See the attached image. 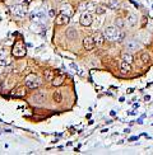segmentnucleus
Returning a JSON list of instances; mask_svg holds the SVG:
<instances>
[{"mask_svg":"<svg viewBox=\"0 0 153 155\" xmlns=\"http://www.w3.org/2000/svg\"><path fill=\"white\" fill-rule=\"evenodd\" d=\"M26 85L29 89L40 88V86L42 85V79L38 78L37 75H35V74H29V75L26 78Z\"/></svg>","mask_w":153,"mask_h":155,"instance_id":"f257e3e1","label":"nucleus"},{"mask_svg":"<svg viewBox=\"0 0 153 155\" xmlns=\"http://www.w3.org/2000/svg\"><path fill=\"white\" fill-rule=\"evenodd\" d=\"M12 11H13V14L17 15V17H24L27 13V9L22 4H15L14 7L12 8Z\"/></svg>","mask_w":153,"mask_h":155,"instance_id":"0eeeda50","label":"nucleus"},{"mask_svg":"<svg viewBox=\"0 0 153 155\" xmlns=\"http://www.w3.org/2000/svg\"><path fill=\"white\" fill-rule=\"evenodd\" d=\"M55 2H56V3H63L64 0H55Z\"/></svg>","mask_w":153,"mask_h":155,"instance_id":"c85d7f7f","label":"nucleus"},{"mask_svg":"<svg viewBox=\"0 0 153 155\" xmlns=\"http://www.w3.org/2000/svg\"><path fill=\"white\" fill-rule=\"evenodd\" d=\"M140 60H142V63L143 64H148L149 61H151V56L147 52H143L142 53V56H140Z\"/></svg>","mask_w":153,"mask_h":155,"instance_id":"aec40b11","label":"nucleus"},{"mask_svg":"<svg viewBox=\"0 0 153 155\" xmlns=\"http://www.w3.org/2000/svg\"><path fill=\"white\" fill-rule=\"evenodd\" d=\"M60 11L61 13H64V14H66V15H69V17H72V14H73V10H72V7L69 4H64L63 7H61V9H60Z\"/></svg>","mask_w":153,"mask_h":155,"instance_id":"2eb2a0df","label":"nucleus"},{"mask_svg":"<svg viewBox=\"0 0 153 155\" xmlns=\"http://www.w3.org/2000/svg\"><path fill=\"white\" fill-rule=\"evenodd\" d=\"M8 55V50L7 47H0V59H5Z\"/></svg>","mask_w":153,"mask_h":155,"instance_id":"4be33fe9","label":"nucleus"},{"mask_svg":"<svg viewBox=\"0 0 153 155\" xmlns=\"http://www.w3.org/2000/svg\"><path fill=\"white\" fill-rule=\"evenodd\" d=\"M140 47V42L135 38H133V40H129L126 43H125V48L128 50L129 52H133V51H137V50Z\"/></svg>","mask_w":153,"mask_h":155,"instance_id":"423d86ee","label":"nucleus"},{"mask_svg":"<svg viewBox=\"0 0 153 155\" xmlns=\"http://www.w3.org/2000/svg\"><path fill=\"white\" fill-rule=\"evenodd\" d=\"M52 98H54V102L55 103H61V102H63V95H61V92L60 90H55Z\"/></svg>","mask_w":153,"mask_h":155,"instance_id":"a211bd4d","label":"nucleus"},{"mask_svg":"<svg viewBox=\"0 0 153 155\" xmlns=\"http://www.w3.org/2000/svg\"><path fill=\"white\" fill-rule=\"evenodd\" d=\"M93 40L96 42V45L101 46L103 43V41H105V36H103V33H101V32H96L95 36H93Z\"/></svg>","mask_w":153,"mask_h":155,"instance_id":"9d476101","label":"nucleus"},{"mask_svg":"<svg viewBox=\"0 0 153 155\" xmlns=\"http://www.w3.org/2000/svg\"><path fill=\"white\" fill-rule=\"evenodd\" d=\"M31 31L32 32H36V33H40V29H41V27L38 26V24H31Z\"/></svg>","mask_w":153,"mask_h":155,"instance_id":"5701e85b","label":"nucleus"},{"mask_svg":"<svg viewBox=\"0 0 153 155\" xmlns=\"http://www.w3.org/2000/svg\"><path fill=\"white\" fill-rule=\"evenodd\" d=\"M13 55L15 57H23V56H26V52H27V50H26V46H24V43L22 41H17L14 43V46H13Z\"/></svg>","mask_w":153,"mask_h":155,"instance_id":"f03ea898","label":"nucleus"},{"mask_svg":"<svg viewBox=\"0 0 153 155\" xmlns=\"http://www.w3.org/2000/svg\"><path fill=\"white\" fill-rule=\"evenodd\" d=\"M69 21H70V17L64 14V13H61V11H60V14H58L56 17H55V24H56V26H64V24H68Z\"/></svg>","mask_w":153,"mask_h":155,"instance_id":"39448f33","label":"nucleus"},{"mask_svg":"<svg viewBox=\"0 0 153 155\" xmlns=\"http://www.w3.org/2000/svg\"><path fill=\"white\" fill-rule=\"evenodd\" d=\"M137 17L134 15V14H130V15H128V18H126V21H125V23H126V26L128 27H134L137 24Z\"/></svg>","mask_w":153,"mask_h":155,"instance_id":"f8f14e48","label":"nucleus"},{"mask_svg":"<svg viewBox=\"0 0 153 155\" xmlns=\"http://www.w3.org/2000/svg\"><path fill=\"white\" fill-rule=\"evenodd\" d=\"M96 46V42L93 40V37H85L83 40V47L84 50H87V51H92V50L95 48Z\"/></svg>","mask_w":153,"mask_h":155,"instance_id":"1a4fd4ad","label":"nucleus"},{"mask_svg":"<svg viewBox=\"0 0 153 155\" xmlns=\"http://www.w3.org/2000/svg\"><path fill=\"white\" fill-rule=\"evenodd\" d=\"M121 71L124 73V74L130 73V71H131V64L125 63V61H122V63H121Z\"/></svg>","mask_w":153,"mask_h":155,"instance_id":"f3484780","label":"nucleus"},{"mask_svg":"<svg viewBox=\"0 0 153 155\" xmlns=\"http://www.w3.org/2000/svg\"><path fill=\"white\" fill-rule=\"evenodd\" d=\"M7 65H8V61L7 60H4V59L0 60V66H7Z\"/></svg>","mask_w":153,"mask_h":155,"instance_id":"cd10ccee","label":"nucleus"},{"mask_svg":"<svg viewBox=\"0 0 153 155\" xmlns=\"http://www.w3.org/2000/svg\"><path fill=\"white\" fill-rule=\"evenodd\" d=\"M66 37L69 40H77L78 38V32L75 28H68L66 29Z\"/></svg>","mask_w":153,"mask_h":155,"instance_id":"9b49d317","label":"nucleus"},{"mask_svg":"<svg viewBox=\"0 0 153 155\" xmlns=\"http://www.w3.org/2000/svg\"><path fill=\"white\" fill-rule=\"evenodd\" d=\"M95 11H96L97 14H103V13L106 11V8H105V7H96Z\"/></svg>","mask_w":153,"mask_h":155,"instance_id":"393cba45","label":"nucleus"},{"mask_svg":"<svg viewBox=\"0 0 153 155\" xmlns=\"http://www.w3.org/2000/svg\"><path fill=\"white\" fill-rule=\"evenodd\" d=\"M118 34H119V29L115 26H110V27H106L103 29V36H105L106 40H115L116 41Z\"/></svg>","mask_w":153,"mask_h":155,"instance_id":"7ed1b4c3","label":"nucleus"},{"mask_svg":"<svg viewBox=\"0 0 153 155\" xmlns=\"http://www.w3.org/2000/svg\"><path fill=\"white\" fill-rule=\"evenodd\" d=\"M92 22H93V17H92V14L89 13V11H84V13L82 14V17H81V24L84 27H88L92 24Z\"/></svg>","mask_w":153,"mask_h":155,"instance_id":"6e6552de","label":"nucleus"},{"mask_svg":"<svg viewBox=\"0 0 153 155\" xmlns=\"http://www.w3.org/2000/svg\"><path fill=\"white\" fill-rule=\"evenodd\" d=\"M96 7H97V4H96L95 2H91V3L87 4V10H88V11H92V10L96 9Z\"/></svg>","mask_w":153,"mask_h":155,"instance_id":"b1692460","label":"nucleus"},{"mask_svg":"<svg viewBox=\"0 0 153 155\" xmlns=\"http://www.w3.org/2000/svg\"><path fill=\"white\" fill-rule=\"evenodd\" d=\"M46 97H47V93L45 90H37L36 94L33 95V103L35 104H42L46 101Z\"/></svg>","mask_w":153,"mask_h":155,"instance_id":"20e7f679","label":"nucleus"},{"mask_svg":"<svg viewBox=\"0 0 153 155\" xmlns=\"http://www.w3.org/2000/svg\"><path fill=\"white\" fill-rule=\"evenodd\" d=\"M121 59H122V61H125V63H129V64H131V63H133V55H131V53H129V52L122 53Z\"/></svg>","mask_w":153,"mask_h":155,"instance_id":"6ab92c4d","label":"nucleus"},{"mask_svg":"<svg viewBox=\"0 0 153 155\" xmlns=\"http://www.w3.org/2000/svg\"><path fill=\"white\" fill-rule=\"evenodd\" d=\"M24 94H26V90H24L23 88L18 89V92L14 93V95H17V97H22V95H24Z\"/></svg>","mask_w":153,"mask_h":155,"instance_id":"a878e982","label":"nucleus"},{"mask_svg":"<svg viewBox=\"0 0 153 155\" xmlns=\"http://www.w3.org/2000/svg\"><path fill=\"white\" fill-rule=\"evenodd\" d=\"M44 76H45L46 82H52V79L55 78V73H54L51 69H46V70L44 71Z\"/></svg>","mask_w":153,"mask_h":155,"instance_id":"ddd939ff","label":"nucleus"},{"mask_svg":"<svg viewBox=\"0 0 153 155\" xmlns=\"http://www.w3.org/2000/svg\"><path fill=\"white\" fill-rule=\"evenodd\" d=\"M87 4H88L87 2H83V3H81V4L78 5V10H79V11H82V13H84V11L87 10Z\"/></svg>","mask_w":153,"mask_h":155,"instance_id":"412c9836","label":"nucleus"},{"mask_svg":"<svg viewBox=\"0 0 153 155\" xmlns=\"http://www.w3.org/2000/svg\"><path fill=\"white\" fill-rule=\"evenodd\" d=\"M125 38V32H119V34H118V37H116V41H119V42H121L122 40Z\"/></svg>","mask_w":153,"mask_h":155,"instance_id":"bb28decb","label":"nucleus"},{"mask_svg":"<svg viewBox=\"0 0 153 155\" xmlns=\"http://www.w3.org/2000/svg\"><path fill=\"white\" fill-rule=\"evenodd\" d=\"M64 79H65V76L64 75H58V76H55L54 79H52V85L54 86H59V85H61L64 83Z\"/></svg>","mask_w":153,"mask_h":155,"instance_id":"4468645a","label":"nucleus"},{"mask_svg":"<svg viewBox=\"0 0 153 155\" xmlns=\"http://www.w3.org/2000/svg\"><path fill=\"white\" fill-rule=\"evenodd\" d=\"M115 27L118 29H122V28L126 27V23H125V21L122 19V18H116L115 19Z\"/></svg>","mask_w":153,"mask_h":155,"instance_id":"dca6fc26","label":"nucleus"}]
</instances>
